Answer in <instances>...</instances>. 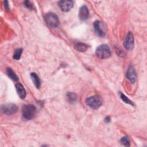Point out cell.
I'll return each instance as SVG.
<instances>
[{
    "label": "cell",
    "instance_id": "cell-17",
    "mask_svg": "<svg viewBox=\"0 0 147 147\" xmlns=\"http://www.w3.org/2000/svg\"><path fill=\"white\" fill-rule=\"evenodd\" d=\"M121 143L126 146H129L130 145V141L128 137H123L121 140Z\"/></svg>",
    "mask_w": 147,
    "mask_h": 147
},
{
    "label": "cell",
    "instance_id": "cell-8",
    "mask_svg": "<svg viewBox=\"0 0 147 147\" xmlns=\"http://www.w3.org/2000/svg\"><path fill=\"white\" fill-rule=\"evenodd\" d=\"M74 2L72 1H60L59 6L63 11H68L73 7Z\"/></svg>",
    "mask_w": 147,
    "mask_h": 147
},
{
    "label": "cell",
    "instance_id": "cell-5",
    "mask_svg": "<svg viewBox=\"0 0 147 147\" xmlns=\"http://www.w3.org/2000/svg\"><path fill=\"white\" fill-rule=\"evenodd\" d=\"M94 28L96 34L100 37H104L106 33V28L105 24L100 21H96L94 24Z\"/></svg>",
    "mask_w": 147,
    "mask_h": 147
},
{
    "label": "cell",
    "instance_id": "cell-14",
    "mask_svg": "<svg viewBox=\"0 0 147 147\" xmlns=\"http://www.w3.org/2000/svg\"><path fill=\"white\" fill-rule=\"evenodd\" d=\"M6 74L7 75V76L13 80L14 81H17L18 80V78L17 76V75L14 73V72L10 68H7L6 70Z\"/></svg>",
    "mask_w": 147,
    "mask_h": 147
},
{
    "label": "cell",
    "instance_id": "cell-1",
    "mask_svg": "<svg viewBox=\"0 0 147 147\" xmlns=\"http://www.w3.org/2000/svg\"><path fill=\"white\" fill-rule=\"evenodd\" d=\"M36 107L32 105H25L22 107V117L25 119H32L36 114Z\"/></svg>",
    "mask_w": 147,
    "mask_h": 147
},
{
    "label": "cell",
    "instance_id": "cell-16",
    "mask_svg": "<svg viewBox=\"0 0 147 147\" xmlns=\"http://www.w3.org/2000/svg\"><path fill=\"white\" fill-rule=\"evenodd\" d=\"M22 49H21V48L17 49L15 51L13 55V58L16 60H19L21 57V55L22 54Z\"/></svg>",
    "mask_w": 147,
    "mask_h": 147
},
{
    "label": "cell",
    "instance_id": "cell-6",
    "mask_svg": "<svg viewBox=\"0 0 147 147\" xmlns=\"http://www.w3.org/2000/svg\"><path fill=\"white\" fill-rule=\"evenodd\" d=\"M17 106L13 103H7L1 106V110L6 115H12L17 111Z\"/></svg>",
    "mask_w": 147,
    "mask_h": 147
},
{
    "label": "cell",
    "instance_id": "cell-4",
    "mask_svg": "<svg viewBox=\"0 0 147 147\" xmlns=\"http://www.w3.org/2000/svg\"><path fill=\"white\" fill-rule=\"evenodd\" d=\"M46 23L51 27L56 28L58 26L59 21L57 16L53 13H47L45 16Z\"/></svg>",
    "mask_w": 147,
    "mask_h": 147
},
{
    "label": "cell",
    "instance_id": "cell-20",
    "mask_svg": "<svg viewBox=\"0 0 147 147\" xmlns=\"http://www.w3.org/2000/svg\"><path fill=\"white\" fill-rule=\"evenodd\" d=\"M105 121L106 122H109L110 121V118L109 117H106V118H105Z\"/></svg>",
    "mask_w": 147,
    "mask_h": 147
},
{
    "label": "cell",
    "instance_id": "cell-18",
    "mask_svg": "<svg viewBox=\"0 0 147 147\" xmlns=\"http://www.w3.org/2000/svg\"><path fill=\"white\" fill-rule=\"evenodd\" d=\"M120 96H121V98L122 99V100L124 102H125V103H128V104H129V105H132V106H133V103H132V102L130 100V99H129L124 94H123L122 92H120Z\"/></svg>",
    "mask_w": 147,
    "mask_h": 147
},
{
    "label": "cell",
    "instance_id": "cell-15",
    "mask_svg": "<svg viewBox=\"0 0 147 147\" xmlns=\"http://www.w3.org/2000/svg\"><path fill=\"white\" fill-rule=\"evenodd\" d=\"M67 98L68 102L70 103H72L76 102V100L77 99L76 95L72 92H68L67 95Z\"/></svg>",
    "mask_w": 147,
    "mask_h": 147
},
{
    "label": "cell",
    "instance_id": "cell-12",
    "mask_svg": "<svg viewBox=\"0 0 147 147\" xmlns=\"http://www.w3.org/2000/svg\"><path fill=\"white\" fill-rule=\"evenodd\" d=\"M30 77L36 87L37 88H39L41 86V82L38 75L36 73L32 72L30 74Z\"/></svg>",
    "mask_w": 147,
    "mask_h": 147
},
{
    "label": "cell",
    "instance_id": "cell-13",
    "mask_svg": "<svg viewBox=\"0 0 147 147\" xmlns=\"http://www.w3.org/2000/svg\"><path fill=\"white\" fill-rule=\"evenodd\" d=\"M87 45L84 43H82V42H78L76 43L75 45V48L76 50H77L78 51L83 52H85L87 51Z\"/></svg>",
    "mask_w": 147,
    "mask_h": 147
},
{
    "label": "cell",
    "instance_id": "cell-9",
    "mask_svg": "<svg viewBox=\"0 0 147 147\" xmlns=\"http://www.w3.org/2000/svg\"><path fill=\"white\" fill-rule=\"evenodd\" d=\"M88 16H89V11L86 5L82 6L80 8V10L79 11V18L82 21H84L88 18Z\"/></svg>",
    "mask_w": 147,
    "mask_h": 147
},
{
    "label": "cell",
    "instance_id": "cell-11",
    "mask_svg": "<svg viewBox=\"0 0 147 147\" xmlns=\"http://www.w3.org/2000/svg\"><path fill=\"white\" fill-rule=\"evenodd\" d=\"M16 88L18 95L21 99H24L26 96V91L24 86L20 83L16 84Z\"/></svg>",
    "mask_w": 147,
    "mask_h": 147
},
{
    "label": "cell",
    "instance_id": "cell-3",
    "mask_svg": "<svg viewBox=\"0 0 147 147\" xmlns=\"http://www.w3.org/2000/svg\"><path fill=\"white\" fill-rule=\"evenodd\" d=\"M102 99L98 95L91 96L86 99L87 105L94 109H98L102 105Z\"/></svg>",
    "mask_w": 147,
    "mask_h": 147
},
{
    "label": "cell",
    "instance_id": "cell-19",
    "mask_svg": "<svg viewBox=\"0 0 147 147\" xmlns=\"http://www.w3.org/2000/svg\"><path fill=\"white\" fill-rule=\"evenodd\" d=\"M24 5H25V6L27 8H28V9H32L33 8V4H32V3H30V2L29 1H25Z\"/></svg>",
    "mask_w": 147,
    "mask_h": 147
},
{
    "label": "cell",
    "instance_id": "cell-10",
    "mask_svg": "<svg viewBox=\"0 0 147 147\" xmlns=\"http://www.w3.org/2000/svg\"><path fill=\"white\" fill-rule=\"evenodd\" d=\"M126 76L131 83H134L135 82L136 80V73L133 67L130 66L129 67L126 72Z\"/></svg>",
    "mask_w": 147,
    "mask_h": 147
},
{
    "label": "cell",
    "instance_id": "cell-2",
    "mask_svg": "<svg viewBox=\"0 0 147 147\" xmlns=\"http://www.w3.org/2000/svg\"><path fill=\"white\" fill-rule=\"evenodd\" d=\"M96 55L100 59H106L109 58L111 54V50L107 45H99L96 49Z\"/></svg>",
    "mask_w": 147,
    "mask_h": 147
},
{
    "label": "cell",
    "instance_id": "cell-7",
    "mask_svg": "<svg viewBox=\"0 0 147 147\" xmlns=\"http://www.w3.org/2000/svg\"><path fill=\"white\" fill-rule=\"evenodd\" d=\"M123 45L128 51L133 49L134 47V36L131 32H129L127 34L123 42Z\"/></svg>",
    "mask_w": 147,
    "mask_h": 147
}]
</instances>
